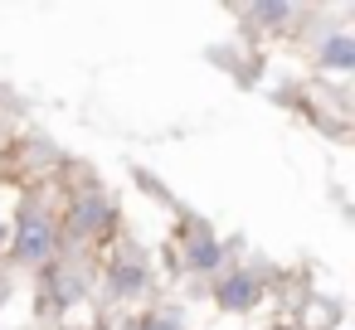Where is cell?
<instances>
[{"label":"cell","mask_w":355,"mask_h":330,"mask_svg":"<svg viewBox=\"0 0 355 330\" xmlns=\"http://www.w3.org/2000/svg\"><path fill=\"white\" fill-rule=\"evenodd\" d=\"M20 253H25L30 262H40V257L49 253V228H44V223H25V233H20Z\"/></svg>","instance_id":"obj_1"},{"label":"cell","mask_w":355,"mask_h":330,"mask_svg":"<svg viewBox=\"0 0 355 330\" xmlns=\"http://www.w3.org/2000/svg\"><path fill=\"white\" fill-rule=\"evenodd\" d=\"M243 301H253V282H229L224 286V306H243Z\"/></svg>","instance_id":"obj_2"},{"label":"cell","mask_w":355,"mask_h":330,"mask_svg":"<svg viewBox=\"0 0 355 330\" xmlns=\"http://www.w3.org/2000/svg\"><path fill=\"white\" fill-rule=\"evenodd\" d=\"M326 54H331V59H336V64H350V39H336V44H331V49H326Z\"/></svg>","instance_id":"obj_3"},{"label":"cell","mask_w":355,"mask_h":330,"mask_svg":"<svg viewBox=\"0 0 355 330\" xmlns=\"http://www.w3.org/2000/svg\"><path fill=\"white\" fill-rule=\"evenodd\" d=\"M195 262L209 267V262H214V243H195Z\"/></svg>","instance_id":"obj_4"}]
</instances>
